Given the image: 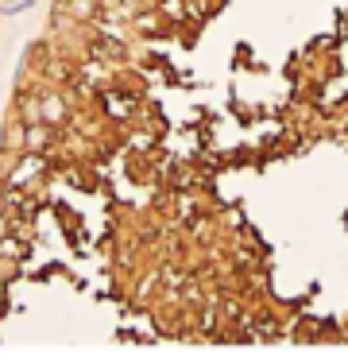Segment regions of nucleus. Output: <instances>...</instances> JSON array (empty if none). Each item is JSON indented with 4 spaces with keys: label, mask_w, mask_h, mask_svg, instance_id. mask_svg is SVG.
Returning <instances> with one entry per match:
<instances>
[{
    "label": "nucleus",
    "mask_w": 348,
    "mask_h": 360,
    "mask_svg": "<svg viewBox=\"0 0 348 360\" xmlns=\"http://www.w3.org/2000/svg\"><path fill=\"white\" fill-rule=\"evenodd\" d=\"M43 140H46L43 128H31V132H27V151H39V148H43Z\"/></svg>",
    "instance_id": "obj_2"
},
{
    "label": "nucleus",
    "mask_w": 348,
    "mask_h": 360,
    "mask_svg": "<svg viewBox=\"0 0 348 360\" xmlns=\"http://www.w3.org/2000/svg\"><path fill=\"white\" fill-rule=\"evenodd\" d=\"M39 167H43V163H39V159H27V163H23V167H15V171H12V179H8V182H12V186H20V182H27L31 174L39 171Z\"/></svg>",
    "instance_id": "obj_1"
},
{
    "label": "nucleus",
    "mask_w": 348,
    "mask_h": 360,
    "mask_svg": "<svg viewBox=\"0 0 348 360\" xmlns=\"http://www.w3.org/2000/svg\"><path fill=\"white\" fill-rule=\"evenodd\" d=\"M23 244L20 240H0V256H20Z\"/></svg>",
    "instance_id": "obj_3"
}]
</instances>
